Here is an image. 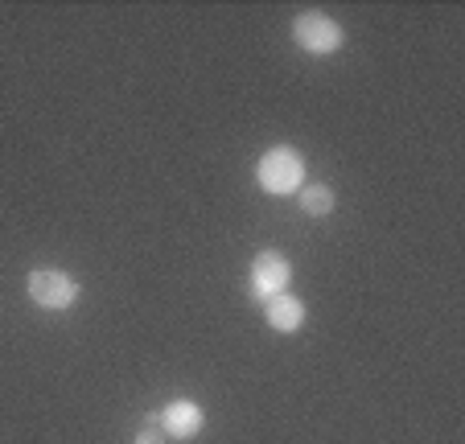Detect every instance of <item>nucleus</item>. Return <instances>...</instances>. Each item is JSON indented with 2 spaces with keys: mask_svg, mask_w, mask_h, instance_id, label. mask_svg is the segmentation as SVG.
Here are the masks:
<instances>
[{
  "mask_svg": "<svg viewBox=\"0 0 465 444\" xmlns=\"http://www.w3.org/2000/svg\"><path fill=\"white\" fill-rule=\"evenodd\" d=\"M255 182H260V190L276 193V198H289V193H297L301 182H305V157L289 144L268 148L260 157V165H255Z\"/></svg>",
  "mask_w": 465,
  "mask_h": 444,
  "instance_id": "obj_1",
  "label": "nucleus"
},
{
  "mask_svg": "<svg viewBox=\"0 0 465 444\" xmlns=\"http://www.w3.org/2000/svg\"><path fill=\"white\" fill-rule=\"evenodd\" d=\"M29 301L37 309H50V313H62L79 301V280L71 271H58V268H42V271H29V284H25Z\"/></svg>",
  "mask_w": 465,
  "mask_h": 444,
  "instance_id": "obj_2",
  "label": "nucleus"
},
{
  "mask_svg": "<svg viewBox=\"0 0 465 444\" xmlns=\"http://www.w3.org/2000/svg\"><path fill=\"white\" fill-rule=\"evenodd\" d=\"M292 37H297V45L305 54H313V58H322V54H338L342 50V25H338L334 17H325V13L309 9V13H297L292 17Z\"/></svg>",
  "mask_w": 465,
  "mask_h": 444,
  "instance_id": "obj_3",
  "label": "nucleus"
},
{
  "mask_svg": "<svg viewBox=\"0 0 465 444\" xmlns=\"http://www.w3.org/2000/svg\"><path fill=\"white\" fill-rule=\"evenodd\" d=\"M292 284V263L281 252H260L252 260V292L260 301H272V296L289 292Z\"/></svg>",
  "mask_w": 465,
  "mask_h": 444,
  "instance_id": "obj_4",
  "label": "nucleus"
},
{
  "mask_svg": "<svg viewBox=\"0 0 465 444\" xmlns=\"http://www.w3.org/2000/svg\"><path fill=\"white\" fill-rule=\"evenodd\" d=\"M203 424H206V411L190 400H173L165 411H161V432L173 436V440H190V436H198Z\"/></svg>",
  "mask_w": 465,
  "mask_h": 444,
  "instance_id": "obj_5",
  "label": "nucleus"
},
{
  "mask_svg": "<svg viewBox=\"0 0 465 444\" xmlns=\"http://www.w3.org/2000/svg\"><path fill=\"white\" fill-rule=\"evenodd\" d=\"M263 313H268V325H272L276 333H297L301 325H305V305H301L297 296H289V292L263 301Z\"/></svg>",
  "mask_w": 465,
  "mask_h": 444,
  "instance_id": "obj_6",
  "label": "nucleus"
},
{
  "mask_svg": "<svg viewBox=\"0 0 465 444\" xmlns=\"http://www.w3.org/2000/svg\"><path fill=\"white\" fill-rule=\"evenodd\" d=\"M301 210H305V214H313V218H325V214H334V190H330V185H301Z\"/></svg>",
  "mask_w": 465,
  "mask_h": 444,
  "instance_id": "obj_7",
  "label": "nucleus"
},
{
  "mask_svg": "<svg viewBox=\"0 0 465 444\" xmlns=\"http://www.w3.org/2000/svg\"><path fill=\"white\" fill-rule=\"evenodd\" d=\"M165 440H169V436L157 432V428H144V432L136 436V444H165Z\"/></svg>",
  "mask_w": 465,
  "mask_h": 444,
  "instance_id": "obj_8",
  "label": "nucleus"
}]
</instances>
